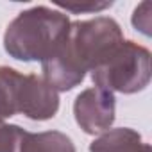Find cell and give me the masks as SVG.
Here are the masks:
<instances>
[{"label":"cell","mask_w":152,"mask_h":152,"mask_svg":"<svg viewBox=\"0 0 152 152\" xmlns=\"http://www.w3.org/2000/svg\"><path fill=\"white\" fill-rule=\"evenodd\" d=\"M122 39L118 22L109 16L70 23L61 45L41 63L43 79L56 91L73 90Z\"/></svg>","instance_id":"1"},{"label":"cell","mask_w":152,"mask_h":152,"mask_svg":"<svg viewBox=\"0 0 152 152\" xmlns=\"http://www.w3.org/2000/svg\"><path fill=\"white\" fill-rule=\"evenodd\" d=\"M70 20L64 13L45 6L22 11L4 32L6 52L18 61H45L64 39Z\"/></svg>","instance_id":"2"},{"label":"cell","mask_w":152,"mask_h":152,"mask_svg":"<svg viewBox=\"0 0 152 152\" xmlns=\"http://www.w3.org/2000/svg\"><path fill=\"white\" fill-rule=\"evenodd\" d=\"M90 75L95 88L109 93H138L150 83V52L131 39H122L104 56Z\"/></svg>","instance_id":"3"},{"label":"cell","mask_w":152,"mask_h":152,"mask_svg":"<svg viewBox=\"0 0 152 152\" xmlns=\"http://www.w3.org/2000/svg\"><path fill=\"white\" fill-rule=\"evenodd\" d=\"M115 95L93 86L77 95L73 102V116L86 134H102L115 122Z\"/></svg>","instance_id":"4"},{"label":"cell","mask_w":152,"mask_h":152,"mask_svg":"<svg viewBox=\"0 0 152 152\" xmlns=\"http://www.w3.org/2000/svg\"><path fill=\"white\" fill-rule=\"evenodd\" d=\"M59 111L57 91L38 75H23L22 95H20V113L31 120H50Z\"/></svg>","instance_id":"5"},{"label":"cell","mask_w":152,"mask_h":152,"mask_svg":"<svg viewBox=\"0 0 152 152\" xmlns=\"http://www.w3.org/2000/svg\"><path fill=\"white\" fill-rule=\"evenodd\" d=\"M90 152H150V145L129 127L109 129L90 143Z\"/></svg>","instance_id":"6"},{"label":"cell","mask_w":152,"mask_h":152,"mask_svg":"<svg viewBox=\"0 0 152 152\" xmlns=\"http://www.w3.org/2000/svg\"><path fill=\"white\" fill-rule=\"evenodd\" d=\"M23 75L9 66H0V120L20 113Z\"/></svg>","instance_id":"7"},{"label":"cell","mask_w":152,"mask_h":152,"mask_svg":"<svg viewBox=\"0 0 152 152\" xmlns=\"http://www.w3.org/2000/svg\"><path fill=\"white\" fill-rule=\"evenodd\" d=\"M20 152H75V145L70 136L59 131L27 132Z\"/></svg>","instance_id":"8"},{"label":"cell","mask_w":152,"mask_h":152,"mask_svg":"<svg viewBox=\"0 0 152 152\" xmlns=\"http://www.w3.org/2000/svg\"><path fill=\"white\" fill-rule=\"evenodd\" d=\"M27 131L20 125H11L0 120V152H20Z\"/></svg>","instance_id":"9"},{"label":"cell","mask_w":152,"mask_h":152,"mask_svg":"<svg viewBox=\"0 0 152 152\" xmlns=\"http://www.w3.org/2000/svg\"><path fill=\"white\" fill-rule=\"evenodd\" d=\"M150 2H143L140 4L136 9H134V15H132V25L136 27V31L143 32L145 36L150 34Z\"/></svg>","instance_id":"10"},{"label":"cell","mask_w":152,"mask_h":152,"mask_svg":"<svg viewBox=\"0 0 152 152\" xmlns=\"http://www.w3.org/2000/svg\"><path fill=\"white\" fill-rule=\"evenodd\" d=\"M113 6V2H88V4H57V7L70 11V13H99L102 9H107Z\"/></svg>","instance_id":"11"}]
</instances>
